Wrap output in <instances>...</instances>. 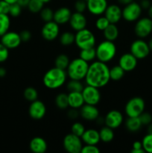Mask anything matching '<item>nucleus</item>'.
I'll list each match as a JSON object with an SVG mask.
<instances>
[{"instance_id":"obj_55","label":"nucleus","mask_w":152,"mask_h":153,"mask_svg":"<svg viewBox=\"0 0 152 153\" xmlns=\"http://www.w3.org/2000/svg\"><path fill=\"white\" fill-rule=\"evenodd\" d=\"M145 152L143 149H132L131 150V153H144Z\"/></svg>"},{"instance_id":"obj_24","label":"nucleus","mask_w":152,"mask_h":153,"mask_svg":"<svg viewBox=\"0 0 152 153\" xmlns=\"http://www.w3.org/2000/svg\"><path fill=\"white\" fill-rule=\"evenodd\" d=\"M69 107L71 108L80 109L84 103L81 92H69Z\"/></svg>"},{"instance_id":"obj_45","label":"nucleus","mask_w":152,"mask_h":153,"mask_svg":"<svg viewBox=\"0 0 152 153\" xmlns=\"http://www.w3.org/2000/svg\"><path fill=\"white\" fill-rule=\"evenodd\" d=\"M9 56V49L0 43V63L7 61Z\"/></svg>"},{"instance_id":"obj_28","label":"nucleus","mask_w":152,"mask_h":153,"mask_svg":"<svg viewBox=\"0 0 152 153\" xmlns=\"http://www.w3.org/2000/svg\"><path fill=\"white\" fill-rule=\"evenodd\" d=\"M79 58H80L82 60L88 63L93 61L96 58V53H95V47L85 49H80Z\"/></svg>"},{"instance_id":"obj_2","label":"nucleus","mask_w":152,"mask_h":153,"mask_svg":"<svg viewBox=\"0 0 152 153\" xmlns=\"http://www.w3.org/2000/svg\"><path fill=\"white\" fill-rule=\"evenodd\" d=\"M67 77L66 70L55 67L49 69L45 73L43 78V83L48 89L56 90L66 83Z\"/></svg>"},{"instance_id":"obj_32","label":"nucleus","mask_w":152,"mask_h":153,"mask_svg":"<svg viewBox=\"0 0 152 153\" xmlns=\"http://www.w3.org/2000/svg\"><path fill=\"white\" fill-rule=\"evenodd\" d=\"M125 71L118 64L110 68V80L119 81L124 77Z\"/></svg>"},{"instance_id":"obj_22","label":"nucleus","mask_w":152,"mask_h":153,"mask_svg":"<svg viewBox=\"0 0 152 153\" xmlns=\"http://www.w3.org/2000/svg\"><path fill=\"white\" fill-rule=\"evenodd\" d=\"M83 143L88 145H97L101 141L99 131L94 128L86 129L80 137Z\"/></svg>"},{"instance_id":"obj_7","label":"nucleus","mask_w":152,"mask_h":153,"mask_svg":"<svg viewBox=\"0 0 152 153\" xmlns=\"http://www.w3.org/2000/svg\"><path fill=\"white\" fill-rule=\"evenodd\" d=\"M83 146L81 138L72 133L67 134L63 140V146L69 153H80Z\"/></svg>"},{"instance_id":"obj_33","label":"nucleus","mask_w":152,"mask_h":153,"mask_svg":"<svg viewBox=\"0 0 152 153\" xmlns=\"http://www.w3.org/2000/svg\"><path fill=\"white\" fill-rule=\"evenodd\" d=\"M84 85L81 81L70 79L66 84V89L69 92H82Z\"/></svg>"},{"instance_id":"obj_9","label":"nucleus","mask_w":152,"mask_h":153,"mask_svg":"<svg viewBox=\"0 0 152 153\" xmlns=\"http://www.w3.org/2000/svg\"><path fill=\"white\" fill-rule=\"evenodd\" d=\"M150 52V48L148 43L142 38L134 40L130 46V52L138 60L147 58Z\"/></svg>"},{"instance_id":"obj_53","label":"nucleus","mask_w":152,"mask_h":153,"mask_svg":"<svg viewBox=\"0 0 152 153\" xmlns=\"http://www.w3.org/2000/svg\"><path fill=\"white\" fill-rule=\"evenodd\" d=\"M6 73H7V71L5 69L4 67H0V78L4 77L6 76Z\"/></svg>"},{"instance_id":"obj_6","label":"nucleus","mask_w":152,"mask_h":153,"mask_svg":"<svg viewBox=\"0 0 152 153\" xmlns=\"http://www.w3.org/2000/svg\"><path fill=\"white\" fill-rule=\"evenodd\" d=\"M145 103L139 97H135L128 101L125 106V114L128 117H138L145 111Z\"/></svg>"},{"instance_id":"obj_12","label":"nucleus","mask_w":152,"mask_h":153,"mask_svg":"<svg viewBox=\"0 0 152 153\" xmlns=\"http://www.w3.org/2000/svg\"><path fill=\"white\" fill-rule=\"evenodd\" d=\"M60 34V26L55 21L45 22L41 29V35L47 41L56 40Z\"/></svg>"},{"instance_id":"obj_8","label":"nucleus","mask_w":152,"mask_h":153,"mask_svg":"<svg viewBox=\"0 0 152 153\" xmlns=\"http://www.w3.org/2000/svg\"><path fill=\"white\" fill-rule=\"evenodd\" d=\"M142 12L141 6L136 1H132L130 4L124 6L122 9V18L129 22H136L140 18Z\"/></svg>"},{"instance_id":"obj_19","label":"nucleus","mask_w":152,"mask_h":153,"mask_svg":"<svg viewBox=\"0 0 152 153\" xmlns=\"http://www.w3.org/2000/svg\"><path fill=\"white\" fill-rule=\"evenodd\" d=\"M80 116L87 121H95L100 116V112L96 105L84 104L79 109Z\"/></svg>"},{"instance_id":"obj_16","label":"nucleus","mask_w":152,"mask_h":153,"mask_svg":"<svg viewBox=\"0 0 152 153\" xmlns=\"http://www.w3.org/2000/svg\"><path fill=\"white\" fill-rule=\"evenodd\" d=\"M104 16L110 23L117 24L122 18V9L116 4H109L104 11Z\"/></svg>"},{"instance_id":"obj_36","label":"nucleus","mask_w":152,"mask_h":153,"mask_svg":"<svg viewBox=\"0 0 152 153\" xmlns=\"http://www.w3.org/2000/svg\"><path fill=\"white\" fill-rule=\"evenodd\" d=\"M44 7V4L40 0H30L28 9L33 13H38Z\"/></svg>"},{"instance_id":"obj_57","label":"nucleus","mask_w":152,"mask_h":153,"mask_svg":"<svg viewBox=\"0 0 152 153\" xmlns=\"http://www.w3.org/2000/svg\"><path fill=\"white\" fill-rule=\"evenodd\" d=\"M4 1H7V2L9 3L10 4H13V3L17 2L18 0H4Z\"/></svg>"},{"instance_id":"obj_35","label":"nucleus","mask_w":152,"mask_h":153,"mask_svg":"<svg viewBox=\"0 0 152 153\" xmlns=\"http://www.w3.org/2000/svg\"><path fill=\"white\" fill-rule=\"evenodd\" d=\"M24 98L27 100V101L34 102L38 99V92L37 90L33 87H28L25 89L23 92Z\"/></svg>"},{"instance_id":"obj_4","label":"nucleus","mask_w":152,"mask_h":153,"mask_svg":"<svg viewBox=\"0 0 152 153\" xmlns=\"http://www.w3.org/2000/svg\"><path fill=\"white\" fill-rule=\"evenodd\" d=\"M95 49L96 59L104 63H108L115 58L116 55V46L114 42L104 40L97 45Z\"/></svg>"},{"instance_id":"obj_54","label":"nucleus","mask_w":152,"mask_h":153,"mask_svg":"<svg viewBox=\"0 0 152 153\" xmlns=\"http://www.w3.org/2000/svg\"><path fill=\"white\" fill-rule=\"evenodd\" d=\"M148 128H147V132L148 134H152V123H151L149 125L147 126Z\"/></svg>"},{"instance_id":"obj_38","label":"nucleus","mask_w":152,"mask_h":153,"mask_svg":"<svg viewBox=\"0 0 152 153\" xmlns=\"http://www.w3.org/2000/svg\"><path fill=\"white\" fill-rule=\"evenodd\" d=\"M142 148L145 152L152 153V134H147L142 140Z\"/></svg>"},{"instance_id":"obj_11","label":"nucleus","mask_w":152,"mask_h":153,"mask_svg":"<svg viewBox=\"0 0 152 153\" xmlns=\"http://www.w3.org/2000/svg\"><path fill=\"white\" fill-rule=\"evenodd\" d=\"M81 93L85 104L96 105L101 101V95L99 88L86 85Z\"/></svg>"},{"instance_id":"obj_56","label":"nucleus","mask_w":152,"mask_h":153,"mask_svg":"<svg viewBox=\"0 0 152 153\" xmlns=\"http://www.w3.org/2000/svg\"><path fill=\"white\" fill-rule=\"evenodd\" d=\"M148 17L152 19V4L148 10Z\"/></svg>"},{"instance_id":"obj_14","label":"nucleus","mask_w":152,"mask_h":153,"mask_svg":"<svg viewBox=\"0 0 152 153\" xmlns=\"http://www.w3.org/2000/svg\"><path fill=\"white\" fill-rule=\"evenodd\" d=\"M1 43L8 49H13L19 47L22 40L19 33L8 31L1 36Z\"/></svg>"},{"instance_id":"obj_29","label":"nucleus","mask_w":152,"mask_h":153,"mask_svg":"<svg viewBox=\"0 0 152 153\" xmlns=\"http://www.w3.org/2000/svg\"><path fill=\"white\" fill-rule=\"evenodd\" d=\"M75 40V34L71 31H64L60 35L59 41L63 46H69L72 45Z\"/></svg>"},{"instance_id":"obj_49","label":"nucleus","mask_w":152,"mask_h":153,"mask_svg":"<svg viewBox=\"0 0 152 153\" xmlns=\"http://www.w3.org/2000/svg\"><path fill=\"white\" fill-rule=\"evenodd\" d=\"M139 4L142 10H148V8L151 5L149 0H141V2L139 3Z\"/></svg>"},{"instance_id":"obj_48","label":"nucleus","mask_w":152,"mask_h":153,"mask_svg":"<svg viewBox=\"0 0 152 153\" xmlns=\"http://www.w3.org/2000/svg\"><path fill=\"white\" fill-rule=\"evenodd\" d=\"M78 109L75 108H71L67 113V115H68L70 119L75 120L77 117L78 116H80V113H79V111H77Z\"/></svg>"},{"instance_id":"obj_50","label":"nucleus","mask_w":152,"mask_h":153,"mask_svg":"<svg viewBox=\"0 0 152 153\" xmlns=\"http://www.w3.org/2000/svg\"><path fill=\"white\" fill-rule=\"evenodd\" d=\"M143 149L142 148V143L141 141H135L133 143L132 146V149Z\"/></svg>"},{"instance_id":"obj_17","label":"nucleus","mask_w":152,"mask_h":153,"mask_svg":"<svg viewBox=\"0 0 152 153\" xmlns=\"http://www.w3.org/2000/svg\"><path fill=\"white\" fill-rule=\"evenodd\" d=\"M87 10L94 16L104 14L106 8L108 6L107 0H87Z\"/></svg>"},{"instance_id":"obj_1","label":"nucleus","mask_w":152,"mask_h":153,"mask_svg":"<svg viewBox=\"0 0 152 153\" xmlns=\"http://www.w3.org/2000/svg\"><path fill=\"white\" fill-rule=\"evenodd\" d=\"M110 80V68L106 63L99 61H92L89 65L84 81L87 85L98 88H104Z\"/></svg>"},{"instance_id":"obj_39","label":"nucleus","mask_w":152,"mask_h":153,"mask_svg":"<svg viewBox=\"0 0 152 153\" xmlns=\"http://www.w3.org/2000/svg\"><path fill=\"white\" fill-rule=\"evenodd\" d=\"M85 127L80 122H75L72 124L71 127V133L75 134V135L78 136V137H81L82 134L85 131Z\"/></svg>"},{"instance_id":"obj_41","label":"nucleus","mask_w":152,"mask_h":153,"mask_svg":"<svg viewBox=\"0 0 152 153\" xmlns=\"http://www.w3.org/2000/svg\"><path fill=\"white\" fill-rule=\"evenodd\" d=\"M22 7L17 2L11 4L10 5L8 15L12 17H18L19 16H20L21 13H22Z\"/></svg>"},{"instance_id":"obj_44","label":"nucleus","mask_w":152,"mask_h":153,"mask_svg":"<svg viewBox=\"0 0 152 153\" xmlns=\"http://www.w3.org/2000/svg\"><path fill=\"white\" fill-rule=\"evenodd\" d=\"M100 149L97 145H88L85 144L83 146L80 153H99Z\"/></svg>"},{"instance_id":"obj_58","label":"nucleus","mask_w":152,"mask_h":153,"mask_svg":"<svg viewBox=\"0 0 152 153\" xmlns=\"http://www.w3.org/2000/svg\"><path fill=\"white\" fill-rule=\"evenodd\" d=\"M148 44L149 48H150V50L152 51V37L150 39V40H149V41H148Z\"/></svg>"},{"instance_id":"obj_47","label":"nucleus","mask_w":152,"mask_h":153,"mask_svg":"<svg viewBox=\"0 0 152 153\" xmlns=\"http://www.w3.org/2000/svg\"><path fill=\"white\" fill-rule=\"evenodd\" d=\"M10 5L4 0H0V14H8Z\"/></svg>"},{"instance_id":"obj_43","label":"nucleus","mask_w":152,"mask_h":153,"mask_svg":"<svg viewBox=\"0 0 152 153\" xmlns=\"http://www.w3.org/2000/svg\"><path fill=\"white\" fill-rule=\"evenodd\" d=\"M140 121H141L142 126H148L152 123V115L148 112L143 111L141 114L139 116Z\"/></svg>"},{"instance_id":"obj_15","label":"nucleus","mask_w":152,"mask_h":153,"mask_svg":"<svg viewBox=\"0 0 152 153\" xmlns=\"http://www.w3.org/2000/svg\"><path fill=\"white\" fill-rule=\"evenodd\" d=\"M28 114L32 119L36 120L43 119L46 114V105L38 100L31 102L28 108Z\"/></svg>"},{"instance_id":"obj_26","label":"nucleus","mask_w":152,"mask_h":153,"mask_svg":"<svg viewBox=\"0 0 152 153\" xmlns=\"http://www.w3.org/2000/svg\"><path fill=\"white\" fill-rule=\"evenodd\" d=\"M142 126L139 118L138 117H128L125 121V127L128 131L131 132H137L139 131Z\"/></svg>"},{"instance_id":"obj_37","label":"nucleus","mask_w":152,"mask_h":153,"mask_svg":"<svg viewBox=\"0 0 152 153\" xmlns=\"http://www.w3.org/2000/svg\"><path fill=\"white\" fill-rule=\"evenodd\" d=\"M40 17L42 20L45 22H50L53 20L54 18V10L49 7H46L42 9L41 11L40 12Z\"/></svg>"},{"instance_id":"obj_59","label":"nucleus","mask_w":152,"mask_h":153,"mask_svg":"<svg viewBox=\"0 0 152 153\" xmlns=\"http://www.w3.org/2000/svg\"><path fill=\"white\" fill-rule=\"evenodd\" d=\"M40 1H42V2L43 3V4H46V3H49V2H50L51 1H52V0H40Z\"/></svg>"},{"instance_id":"obj_51","label":"nucleus","mask_w":152,"mask_h":153,"mask_svg":"<svg viewBox=\"0 0 152 153\" xmlns=\"http://www.w3.org/2000/svg\"><path fill=\"white\" fill-rule=\"evenodd\" d=\"M29 1L30 0H18L17 3L23 8V7H28Z\"/></svg>"},{"instance_id":"obj_25","label":"nucleus","mask_w":152,"mask_h":153,"mask_svg":"<svg viewBox=\"0 0 152 153\" xmlns=\"http://www.w3.org/2000/svg\"><path fill=\"white\" fill-rule=\"evenodd\" d=\"M119 35V30L116 24L110 23L108 26L103 31L104 39L110 41H116Z\"/></svg>"},{"instance_id":"obj_5","label":"nucleus","mask_w":152,"mask_h":153,"mask_svg":"<svg viewBox=\"0 0 152 153\" xmlns=\"http://www.w3.org/2000/svg\"><path fill=\"white\" fill-rule=\"evenodd\" d=\"M75 43L80 49L93 48L96 43V39L95 34L86 28L76 31Z\"/></svg>"},{"instance_id":"obj_3","label":"nucleus","mask_w":152,"mask_h":153,"mask_svg":"<svg viewBox=\"0 0 152 153\" xmlns=\"http://www.w3.org/2000/svg\"><path fill=\"white\" fill-rule=\"evenodd\" d=\"M89 65V63L82 60L79 57L72 60L66 69L67 76L70 79L79 81L84 80Z\"/></svg>"},{"instance_id":"obj_13","label":"nucleus","mask_w":152,"mask_h":153,"mask_svg":"<svg viewBox=\"0 0 152 153\" xmlns=\"http://www.w3.org/2000/svg\"><path fill=\"white\" fill-rule=\"evenodd\" d=\"M104 124L107 126L116 129L121 126L124 121L123 114L118 110H111L104 117Z\"/></svg>"},{"instance_id":"obj_20","label":"nucleus","mask_w":152,"mask_h":153,"mask_svg":"<svg viewBox=\"0 0 152 153\" xmlns=\"http://www.w3.org/2000/svg\"><path fill=\"white\" fill-rule=\"evenodd\" d=\"M69 23L72 29L75 31H78L80 30L86 28L87 19H86V17L84 16L83 13L75 11V13H72Z\"/></svg>"},{"instance_id":"obj_10","label":"nucleus","mask_w":152,"mask_h":153,"mask_svg":"<svg viewBox=\"0 0 152 153\" xmlns=\"http://www.w3.org/2000/svg\"><path fill=\"white\" fill-rule=\"evenodd\" d=\"M152 32V19L149 17L139 18L136 21L134 33L139 38H145Z\"/></svg>"},{"instance_id":"obj_23","label":"nucleus","mask_w":152,"mask_h":153,"mask_svg":"<svg viewBox=\"0 0 152 153\" xmlns=\"http://www.w3.org/2000/svg\"><path fill=\"white\" fill-rule=\"evenodd\" d=\"M29 148L34 153H45L48 149L47 142L43 137H35L30 141Z\"/></svg>"},{"instance_id":"obj_40","label":"nucleus","mask_w":152,"mask_h":153,"mask_svg":"<svg viewBox=\"0 0 152 153\" xmlns=\"http://www.w3.org/2000/svg\"><path fill=\"white\" fill-rule=\"evenodd\" d=\"M110 24V22L108 21V19L105 17L104 16H99L98 19L95 21V28L98 30V31H103Z\"/></svg>"},{"instance_id":"obj_60","label":"nucleus","mask_w":152,"mask_h":153,"mask_svg":"<svg viewBox=\"0 0 152 153\" xmlns=\"http://www.w3.org/2000/svg\"><path fill=\"white\" fill-rule=\"evenodd\" d=\"M86 1H87V0H86Z\"/></svg>"},{"instance_id":"obj_21","label":"nucleus","mask_w":152,"mask_h":153,"mask_svg":"<svg viewBox=\"0 0 152 153\" xmlns=\"http://www.w3.org/2000/svg\"><path fill=\"white\" fill-rule=\"evenodd\" d=\"M72 13L69 7H59L55 11H54L53 21H55L59 25L69 23Z\"/></svg>"},{"instance_id":"obj_42","label":"nucleus","mask_w":152,"mask_h":153,"mask_svg":"<svg viewBox=\"0 0 152 153\" xmlns=\"http://www.w3.org/2000/svg\"><path fill=\"white\" fill-rule=\"evenodd\" d=\"M75 10L76 12L83 13L86 10H87V4L86 1L85 0H77L74 4Z\"/></svg>"},{"instance_id":"obj_18","label":"nucleus","mask_w":152,"mask_h":153,"mask_svg":"<svg viewBox=\"0 0 152 153\" xmlns=\"http://www.w3.org/2000/svg\"><path fill=\"white\" fill-rule=\"evenodd\" d=\"M138 59L132 55L131 52L125 53L119 59V65L125 72H131L136 69Z\"/></svg>"},{"instance_id":"obj_27","label":"nucleus","mask_w":152,"mask_h":153,"mask_svg":"<svg viewBox=\"0 0 152 153\" xmlns=\"http://www.w3.org/2000/svg\"><path fill=\"white\" fill-rule=\"evenodd\" d=\"M99 131L100 140L103 143H110L113 140V138H114V131H113V129L110 128V127L107 126L102 127L100 129V131Z\"/></svg>"},{"instance_id":"obj_30","label":"nucleus","mask_w":152,"mask_h":153,"mask_svg":"<svg viewBox=\"0 0 152 153\" xmlns=\"http://www.w3.org/2000/svg\"><path fill=\"white\" fill-rule=\"evenodd\" d=\"M69 63L70 60L68 55H66V54H61L55 58V67L61 69V70H66Z\"/></svg>"},{"instance_id":"obj_34","label":"nucleus","mask_w":152,"mask_h":153,"mask_svg":"<svg viewBox=\"0 0 152 153\" xmlns=\"http://www.w3.org/2000/svg\"><path fill=\"white\" fill-rule=\"evenodd\" d=\"M10 26V16L8 14H0V37L8 31Z\"/></svg>"},{"instance_id":"obj_52","label":"nucleus","mask_w":152,"mask_h":153,"mask_svg":"<svg viewBox=\"0 0 152 153\" xmlns=\"http://www.w3.org/2000/svg\"><path fill=\"white\" fill-rule=\"evenodd\" d=\"M117 1L119 4L125 6V5H127V4L131 3L132 1H134V0H117Z\"/></svg>"},{"instance_id":"obj_46","label":"nucleus","mask_w":152,"mask_h":153,"mask_svg":"<svg viewBox=\"0 0 152 153\" xmlns=\"http://www.w3.org/2000/svg\"><path fill=\"white\" fill-rule=\"evenodd\" d=\"M19 34V36H20L21 40L24 43H27V42L29 41L31 39V37H32L31 31H28V30H22Z\"/></svg>"},{"instance_id":"obj_31","label":"nucleus","mask_w":152,"mask_h":153,"mask_svg":"<svg viewBox=\"0 0 152 153\" xmlns=\"http://www.w3.org/2000/svg\"><path fill=\"white\" fill-rule=\"evenodd\" d=\"M55 102L58 108L61 109V110L66 109L69 107L68 94H65V93L58 94L55 97Z\"/></svg>"}]
</instances>
